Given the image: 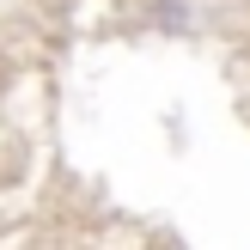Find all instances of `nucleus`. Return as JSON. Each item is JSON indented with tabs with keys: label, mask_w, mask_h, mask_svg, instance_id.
Instances as JSON below:
<instances>
[]
</instances>
